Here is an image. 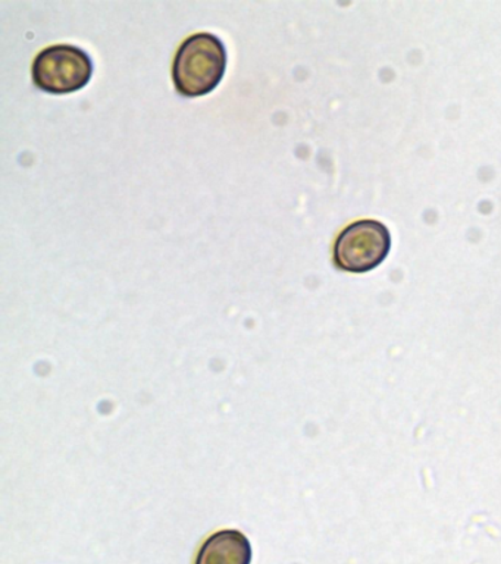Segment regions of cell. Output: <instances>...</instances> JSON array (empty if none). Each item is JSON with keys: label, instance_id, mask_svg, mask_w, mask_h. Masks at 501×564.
Instances as JSON below:
<instances>
[{"label": "cell", "instance_id": "obj_2", "mask_svg": "<svg viewBox=\"0 0 501 564\" xmlns=\"http://www.w3.org/2000/svg\"><path fill=\"white\" fill-rule=\"evenodd\" d=\"M33 82L50 95H69L81 90L94 75V61L73 44H54L43 48L33 61Z\"/></svg>", "mask_w": 501, "mask_h": 564}, {"label": "cell", "instance_id": "obj_4", "mask_svg": "<svg viewBox=\"0 0 501 564\" xmlns=\"http://www.w3.org/2000/svg\"><path fill=\"white\" fill-rule=\"evenodd\" d=\"M252 545L243 532L224 529L206 538L195 564H250Z\"/></svg>", "mask_w": 501, "mask_h": 564}, {"label": "cell", "instance_id": "obj_1", "mask_svg": "<svg viewBox=\"0 0 501 564\" xmlns=\"http://www.w3.org/2000/svg\"><path fill=\"white\" fill-rule=\"evenodd\" d=\"M227 48L213 33H196L184 40L174 57L175 88L184 97L209 95L222 82L227 69Z\"/></svg>", "mask_w": 501, "mask_h": 564}, {"label": "cell", "instance_id": "obj_3", "mask_svg": "<svg viewBox=\"0 0 501 564\" xmlns=\"http://www.w3.org/2000/svg\"><path fill=\"white\" fill-rule=\"evenodd\" d=\"M391 249V236L378 220H358L338 236L334 263L346 272L364 273L384 262Z\"/></svg>", "mask_w": 501, "mask_h": 564}]
</instances>
